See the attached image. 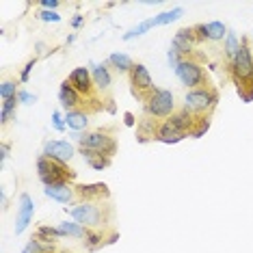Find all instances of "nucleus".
I'll use <instances>...</instances> for the list:
<instances>
[{
    "label": "nucleus",
    "instance_id": "obj_31",
    "mask_svg": "<svg viewBox=\"0 0 253 253\" xmlns=\"http://www.w3.org/2000/svg\"><path fill=\"white\" fill-rule=\"evenodd\" d=\"M18 100L22 102V104H35V100H37V97H35V95H31V93H28V91H22V93L18 95Z\"/></svg>",
    "mask_w": 253,
    "mask_h": 253
},
{
    "label": "nucleus",
    "instance_id": "obj_39",
    "mask_svg": "<svg viewBox=\"0 0 253 253\" xmlns=\"http://www.w3.org/2000/svg\"><path fill=\"white\" fill-rule=\"evenodd\" d=\"M126 124H128V126H132V124H134V117H132L130 113H126Z\"/></svg>",
    "mask_w": 253,
    "mask_h": 253
},
{
    "label": "nucleus",
    "instance_id": "obj_37",
    "mask_svg": "<svg viewBox=\"0 0 253 253\" xmlns=\"http://www.w3.org/2000/svg\"><path fill=\"white\" fill-rule=\"evenodd\" d=\"M72 24H74V26H76V28H78L80 24H83V15H76V18H74V20H72Z\"/></svg>",
    "mask_w": 253,
    "mask_h": 253
},
{
    "label": "nucleus",
    "instance_id": "obj_17",
    "mask_svg": "<svg viewBox=\"0 0 253 253\" xmlns=\"http://www.w3.org/2000/svg\"><path fill=\"white\" fill-rule=\"evenodd\" d=\"M65 124L70 126L72 130H84V128H87V117H84V113L67 111V115H65Z\"/></svg>",
    "mask_w": 253,
    "mask_h": 253
},
{
    "label": "nucleus",
    "instance_id": "obj_24",
    "mask_svg": "<svg viewBox=\"0 0 253 253\" xmlns=\"http://www.w3.org/2000/svg\"><path fill=\"white\" fill-rule=\"evenodd\" d=\"M59 232H61L63 236H84V229L80 227V223H70V221L61 223V225H59Z\"/></svg>",
    "mask_w": 253,
    "mask_h": 253
},
{
    "label": "nucleus",
    "instance_id": "obj_30",
    "mask_svg": "<svg viewBox=\"0 0 253 253\" xmlns=\"http://www.w3.org/2000/svg\"><path fill=\"white\" fill-rule=\"evenodd\" d=\"M39 18H42L43 22H59L61 15H56L54 11H42V13H39Z\"/></svg>",
    "mask_w": 253,
    "mask_h": 253
},
{
    "label": "nucleus",
    "instance_id": "obj_20",
    "mask_svg": "<svg viewBox=\"0 0 253 253\" xmlns=\"http://www.w3.org/2000/svg\"><path fill=\"white\" fill-rule=\"evenodd\" d=\"M171 126V128H175L177 132H184L188 128V126H191V115L188 113H180V115H173V117L169 119V122H167Z\"/></svg>",
    "mask_w": 253,
    "mask_h": 253
},
{
    "label": "nucleus",
    "instance_id": "obj_36",
    "mask_svg": "<svg viewBox=\"0 0 253 253\" xmlns=\"http://www.w3.org/2000/svg\"><path fill=\"white\" fill-rule=\"evenodd\" d=\"M33 65H35V61H31V63H28V65L24 67V72H22V80H24V83H26V80H28V74H31V70H33Z\"/></svg>",
    "mask_w": 253,
    "mask_h": 253
},
{
    "label": "nucleus",
    "instance_id": "obj_12",
    "mask_svg": "<svg viewBox=\"0 0 253 253\" xmlns=\"http://www.w3.org/2000/svg\"><path fill=\"white\" fill-rule=\"evenodd\" d=\"M193 48V33L191 31H177L173 37V50L177 54H188Z\"/></svg>",
    "mask_w": 253,
    "mask_h": 253
},
{
    "label": "nucleus",
    "instance_id": "obj_33",
    "mask_svg": "<svg viewBox=\"0 0 253 253\" xmlns=\"http://www.w3.org/2000/svg\"><path fill=\"white\" fill-rule=\"evenodd\" d=\"M180 63H182V61L177 59V52H175V50H169V65H171V67H173V70H175V67L180 65Z\"/></svg>",
    "mask_w": 253,
    "mask_h": 253
},
{
    "label": "nucleus",
    "instance_id": "obj_34",
    "mask_svg": "<svg viewBox=\"0 0 253 253\" xmlns=\"http://www.w3.org/2000/svg\"><path fill=\"white\" fill-rule=\"evenodd\" d=\"M42 7L45 11H52V9L59 7V2H56V0H42Z\"/></svg>",
    "mask_w": 253,
    "mask_h": 253
},
{
    "label": "nucleus",
    "instance_id": "obj_35",
    "mask_svg": "<svg viewBox=\"0 0 253 253\" xmlns=\"http://www.w3.org/2000/svg\"><path fill=\"white\" fill-rule=\"evenodd\" d=\"M87 236V245L93 249V247H97V240H100V236H95V234H84Z\"/></svg>",
    "mask_w": 253,
    "mask_h": 253
},
{
    "label": "nucleus",
    "instance_id": "obj_10",
    "mask_svg": "<svg viewBox=\"0 0 253 253\" xmlns=\"http://www.w3.org/2000/svg\"><path fill=\"white\" fill-rule=\"evenodd\" d=\"M70 84H72V87L76 89V91L89 93V89H91V78H89L87 67H78V70H74L72 76H70Z\"/></svg>",
    "mask_w": 253,
    "mask_h": 253
},
{
    "label": "nucleus",
    "instance_id": "obj_5",
    "mask_svg": "<svg viewBox=\"0 0 253 253\" xmlns=\"http://www.w3.org/2000/svg\"><path fill=\"white\" fill-rule=\"evenodd\" d=\"M175 74H177V78L182 80V84H186V87H195V84H199L201 80H204L201 67L191 61H182L180 65L175 67Z\"/></svg>",
    "mask_w": 253,
    "mask_h": 253
},
{
    "label": "nucleus",
    "instance_id": "obj_16",
    "mask_svg": "<svg viewBox=\"0 0 253 253\" xmlns=\"http://www.w3.org/2000/svg\"><path fill=\"white\" fill-rule=\"evenodd\" d=\"M156 139L163 141V143H177V141L184 139V132H177L175 128H171L169 124H165L163 128L158 130V136H156Z\"/></svg>",
    "mask_w": 253,
    "mask_h": 253
},
{
    "label": "nucleus",
    "instance_id": "obj_13",
    "mask_svg": "<svg viewBox=\"0 0 253 253\" xmlns=\"http://www.w3.org/2000/svg\"><path fill=\"white\" fill-rule=\"evenodd\" d=\"M197 31L201 33V37H208V39H223V35L227 37V28L221 22H208V24H201Z\"/></svg>",
    "mask_w": 253,
    "mask_h": 253
},
{
    "label": "nucleus",
    "instance_id": "obj_19",
    "mask_svg": "<svg viewBox=\"0 0 253 253\" xmlns=\"http://www.w3.org/2000/svg\"><path fill=\"white\" fill-rule=\"evenodd\" d=\"M154 26H156V24H154V18H149V20H145V22H141L139 26H134L130 33H126L124 39H126V42H130V39H134V37H141V35H145L149 28H154Z\"/></svg>",
    "mask_w": 253,
    "mask_h": 253
},
{
    "label": "nucleus",
    "instance_id": "obj_18",
    "mask_svg": "<svg viewBox=\"0 0 253 253\" xmlns=\"http://www.w3.org/2000/svg\"><path fill=\"white\" fill-rule=\"evenodd\" d=\"M182 13H184L182 9L165 11V13H160V15H156V18H154V24H156V26H165V24H171V22L180 20V18H182Z\"/></svg>",
    "mask_w": 253,
    "mask_h": 253
},
{
    "label": "nucleus",
    "instance_id": "obj_28",
    "mask_svg": "<svg viewBox=\"0 0 253 253\" xmlns=\"http://www.w3.org/2000/svg\"><path fill=\"white\" fill-rule=\"evenodd\" d=\"M104 184H91V186H80V193L83 195H100L104 193Z\"/></svg>",
    "mask_w": 253,
    "mask_h": 253
},
{
    "label": "nucleus",
    "instance_id": "obj_21",
    "mask_svg": "<svg viewBox=\"0 0 253 253\" xmlns=\"http://www.w3.org/2000/svg\"><path fill=\"white\" fill-rule=\"evenodd\" d=\"M93 78H95V84L102 89H106L108 84H111V74H108V70L104 65H95L93 67Z\"/></svg>",
    "mask_w": 253,
    "mask_h": 253
},
{
    "label": "nucleus",
    "instance_id": "obj_22",
    "mask_svg": "<svg viewBox=\"0 0 253 253\" xmlns=\"http://www.w3.org/2000/svg\"><path fill=\"white\" fill-rule=\"evenodd\" d=\"M113 63L115 67H117L119 72H128V70H132V61H130V56L128 54H119V52H115V54H111V59H108Z\"/></svg>",
    "mask_w": 253,
    "mask_h": 253
},
{
    "label": "nucleus",
    "instance_id": "obj_1",
    "mask_svg": "<svg viewBox=\"0 0 253 253\" xmlns=\"http://www.w3.org/2000/svg\"><path fill=\"white\" fill-rule=\"evenodd\" d=\"M37 171H39V177H42V182L45 186H54V184H65L67 180V171L63 163L54 158H39L37 163Z\"/></svg>",
    "mask_w": 253,
    "mask_h": 253
},
{
    "label": "nucleus",
    "instance_id": "obj_38",
    "mask_svg": "<svg viewBox=\"0 0 253 253\" xmlns=\"http://www.w3.org/2000/svg\"><path fill=\"white\" fill-rule=\"evenodd\" d=\"M0 152H2V154H0V158L7 160V152H9V147H7V145H2V147H0Z\"/></svg>",
    "mask_w": 253,
    "mask_h": 253
},
{
    "label": "nucleus",
    "instance_id": "obj_23",
    "mask_svg": "<svg viewBox=\"0 0 253 253\" xmlns=\"http://www.w3.org/2000/svg\"><path fill=\"white\" fill-rule=\"evenodd\" d=\"M238 50H240V43H238V37L234 35V33H227V37H225V52L229 59H236V54H238Z\"/></svg>",
    "mask_w": 253,
    "mask_h": 253
},
{
    "label": "nucleus",
    "instance_id": "obj_11",
    "mask_svg": "<svg viewBox=\"0 0 253 253\" xmlns=\"http://www.w3.org/2000/svg\"><path fill=\"white\" fill-rule=\"evenodd\" d=\"M43 193L48 195L50 199L61 201V204H67V201H72V197H74L72 188L67 186V184H54V186H45Z\"/></svg>",
    "mask_w": 253,
    "mask_h": 253
},
{
    "label": "nucleus",
    "instance_id": "obj_25",
    "mask_svg": "<svg viewBox=\"0 0 253 253\" xmlns=\"http://www.w3.org/2000/svg\"><path fill=\"white\" fill-rule=\"evenodd\" d=\"M84 158H87V163L93 167V169H104L108 165V158H102V154H97V152H87V149H84Z\"/></svg>",
    "mask_w": 253,
    "mask_h": 253
},
{
    "label": "nucleus",
    "instance_id": "obj_2",
    "mask_svg": "<svg viewBox=\"0 0 253 253\" xmlns=\"http://www.w3.org/2000/svg\"><path fill=\"white\" fill-rule=\"evenodd\" d=\"M80 145L87 152H97V154H106V156H113L115 154V141L106 134H100V132H91V134L78 136Z\"/></svg>",
    "mask_w": 253,
    "mask_h": 253
},
{
    "label": "nucleus",
    "instance_id": "obj_27",
    "mask_svg": "<svg viewBox=\"0 0 253 253\" xmlns=\"http://www.w3.org/2000/svg\"><path fill=\"white\" fill-rule=\"evenodd\" d=\"M0 95H2V100H11V97H15V83H2V89H0Z\"/></svg>",
    "mask_w": 253,
    "mask_h": 253
},
{
    "label": "nucleus",
    "instance_id": "obj_15",
    "mask_svg": "<svg viewBox=\"0 0 253 253\" xmlns=\"http://www.w3.org/2000/svg\"><path fill=\"white\" fill-rule=\"evenodd\" d=\"M59 100H61V104L65 106V108L76 106V104H78V93H76V89H74L72 84L63 83V84H61V91H59Z\"/></svg>",
    "mask_w": 253,
    "mask_h": 253
},
{
    "label": "nucleus",
    "instance_id": "obj_29",
    "mask_svg": "<svg viewBox=\"0 0 253 253\" xmlns=\"http://www.w3.org/2000/svg\"><path fill=\"white\" fill-rule=\"evenodd\" d=\"M39 236H45V238H59V236H63V234L59 232V227H56V229H52V227H42V229H39Z\"/></svg>",
    "mask_w": 253,
    "mask_h": 253
},
{
    "label": "nucleus",
    "instance_id": "obj_32",
    "mask_svg": "<svg viewBox=\"0 0 253 253\" xmlns=\"http://www.w3.org/2000/svg\"><path fill=\"white\" fill-rule=\"evenodd\" d=\"M52 124H54V128L59 130V132H61V130H65V122H63V117H61L59 113H54V115H52Z\"/></svg>",
    "mask_w": 253,
    "mask_h": 253
},
{
    "label": "nucleus",
    "instance_id": "obj_3",
    "mask_svg": "<svg viewBox=\"0 0 253 253\" xmlns=\"http://www.w3.org/2000/svg\"><path fill=\"white\" fill-rule=\"evenodd\" d=\"M234 74L238 80H253V54L247 43L240 45L234 59Z\"/></svg>",
    "mask_w": 253,
    "mask_h": 253
},
{
    "label": "nucleus",
    "instance_id": "obj_14",
    "mask_svg": "<svg viewBox=\"0 0 253 253\" xmlns=\"http://www.w3.org/2000/svg\"><path fill=\"white\" fill-rule=\"evenodd\" d=\"M132 83L139 89H149L152 87V76H149L145 65H134L132 67Z\"/></svg>",
    "mask_w": 253,
    "mask_h": 253
},
{
    "label": "nucleus",
    "instance_id": "obj_8",
    "mask_svg": "<svg viewBox=\"0 0 253 253\" xmlns=\"http://www.w3.org/2000/svg\"><path fill=\"white\" fill-rule=\"evenodd\" d=\"M33 210H35V204H33L31 195H22L20 197V212H18V221H15V234H22L28 227L33 218Z\"/></svg>",
    "mask_w": 253,
    "mask_h": 253
},
{
    "label": "nucleus",
    "instance_id": "obj_4",
    "mask_svg": "<svg viewBox=\"0 0 253 253\" xmlns=\"http://www.w3.org/2000/svg\"><path fill=\"white\" fill-rule=\"evenodd\" d=\"M171 111H173V93L167 89H156L149 97V113L156 117H167Z\"/></svg>",
    "mask_w": 253,
    "mask_h": 253
},
{
    "label": "nucleus",
    "instance_id": "obj_26",
    "mask_svg": "<svg viewBox=\"0 0 253 253\" xmlns=\"http://www.w3.org/2000/svg\"><path fill=\"white\" fill-rule=\"evenodd\" d=\"M15 104H18V100H15V97H11V100H4L2 113H0V119H2V124H7V119H9L11 111H13V108H15Z\"/></svg>",
    "mask_w": 253,
    "mask_h": 253
},
{
    "label": "nucleus",
    "instance_id": "obj_9",
    "mask_svg": "<svg viewBox=\"0 0 253 253\" xmlns=\"http://www.w3.org/2000/svg\"><path fill=\"white\" fill-rule=\"evenodd\" d=\"M72 216L76 218L80 225H95L100 221V210L91 204H80L72 210Z\"/></svg>",
    "mask_w": 253,
    "mask_h": 253
},
{
    "label": "nucleus",
    "instance_id": "obj_6",
    "mask_svg": "<svg viewBox=\"0 0 253 253\" xmlns=\"http://www.w3.org/2000/svg\"><path fill=\"white\" fill-rule=\"evenodd\" d=\"M216 102V93L208 91H191L186 93V111H206Z\"/></svg>",
    "mask_w": 253,
    "mask_h": 253
},
{
    "label": "nucleus",
    "instance_id": "obj_7",
    "mask_svg": "<svg viewBox=\"0 0 253 253\" xmlns=\"http://www.w3.org/2000/svg\"><path fill=\"white\" fill-rule=\"evenodd\" d=\"M45 158H54L59 163H67L74 156V147L67 141H50L45 143Z\"/></svg>",
    "mask_w": 253,
    "mask_h": 253
}]
</instances>
